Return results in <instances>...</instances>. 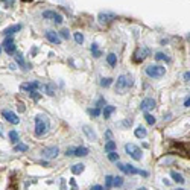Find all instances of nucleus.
<instances>
[{"label": "nucleus", "instance_id": "50", "mask_svg": "<svg viewBox=\"0 0 190 190\" xmlns=\"http://www.w3.org/2000/svg\"><path fill=\"white\" fill-rule=\"evenodd\" d=\"M5 135V132H3V126L0 125V137H3Z\"/></svg>", "mask_w": 190, "mask_h": 190}, {"label": "nucleus", "instance_id": "5", "mask_svg": "<svg viewBox=\"0 0 190 190\" xmlns=\"http://www.w3.org/2000/svg\"><path fill=\"white\" fill-rule=\"evenodd\" d=\"M58 154H59V149H58V146H49V148H44V149L41 151V155H43V158H46V160H52V158H56V157H58Z\"/></svg>", "mask_w": 190, "mask_h": 190}, {"label": "nucleus", "instance_id": "32", "mask_svg": "<svg viewBox=\"0 0 190 190\" xmlns=\"http://www.w3.org/2000/svg\"><path fill=\"white\" fill-rule=\"evenodd\" d=\"M154 58H155L157 61H169V58H167L166 53H163V52H157V53L154 55Z\"/></svg>", "mask_w": 190, "mask_h": 190}, {"label": "nucleus", "instance_id": "18", "mask_svg": "<svg viewBox=\"0 0 190 190\" xmlns=\"http://www.w3.org/2000/svg\"><path fill=\"white\" fill-rule=\"evenodd\" d=\"M8 137H9V140H11V143H14V145H17V143L20 142V135H18V132H17L15 129H12V131H9V132H8Z\"/></svg>", "mask_w": 190, "mask_h": 190}, {"label": "nucleus", "instance_id": "6", "mask_svg": "<svg viewBox=\"0 0 190 190\" xmlns=\"http://www.w3.org/2000/svg\"><path fill=\"white\" fill-rule=\"evenodd\" d=\"M117 167L123 173H126V175H139V172H140L135 166H132V164H123V163H119V161H117Z\"/></svg>", "mask_w": 190, "mask_h": 190}, {"label": "nucleus", "instance_id": "27", "mask_svg": "<svg viewBox=\"0 0 190 190\" xmlns=\"http://www.w3.org/2000/svg\"><path fill=\"white\" fill-rule=\"evenodd\" d=\"M116 148H117V145H116V142H113V140H108L105 143V152H114Z\"/></svg>", "mask_w": 190, "mask_h": 190}, {"label": "nucleus", "instance_id": "9", "mask_svg": "<svg viewBox=\"0 0 190 190\" xmlns=\"http://www.w3.org/2000/svg\"><path fill=\"white\" fill-rule=\"evenodd\" d=\"M3 49H5V52H6L8 55H14V53L17 52V47H15V44H14L12 37H8L3 41Z\"/></svg>", "mask_w": 190, "mask_h": 190}, {"label": "nucleus", "instance_id": "22", "mask_svg": "<svg viewBox=\"0 0 190 190\" xmlns=\"http://www.w3.org/2000/svg\"><path fill=\"white\" fill-rule=\"evenodd\" d=\"M107 63H108L110 67H116V64H117V56H116V53H108V55H107Z\"/></svg>", "mask_w": 190, "mask_h": 190}, {"label": "nucleus", "instance_id": "21", "mask_svg": "<svg viewBox=\"0 0 190 190\" xmlns=\"http://www.w3.org/2000/svg\"><path fill=\"white\" fill-rule=\"evenodd\" d=\"M114 111H116V107H113V105H105V108L102 110V114H104L105 119H110Z\"/></svg>", "mask_w": 190, "mask_h": 190}, {"label": "nucleus", "instance_id": "2", "mask_svg": "<svg viewBox=\"0 0 190 190\" xmlns=\"http://www.w3.org/2000/svg\"><path fill=\"white\" fill-rule=\"evenodd\" d=\"M134 84V78L131 75H120L116 81V91H125L128 88H131Z\"/></svg>", "mask_w": 190, "mask_h": 190}, {"label": "nucleus", "instance_id": "33", "mask_svg": "<svg viewBox=\"0 0 190 190\" xmlns=\"http://www.w3.org/2000/svg\"><path fill=\"white\" fill-rule=\"evenodd\" d=\"M75 41H76V44H82L84 43V35L81 34V32H75Z\"/></svg>", "mask_w": 190, "mask_h": 190}, {"label": "nucleus", "instance_id": "53", "mask_svg": "<svg viewBox=\"0 0 190 190\" xmlns=\"http://www.w3.org/2000/svg\"><path fill=\"white\" fill-rule=\"evenodd\" d=\"M0 53H2V46H0Z\"/></svg>", "mask_w": 190, "mask_h": 190}, {"label": "nucleus", "instance_id": "7", "mask_svg": "<svg viewBox=\"0 0 190 190\" xmlns=\"http://www.w3.org/2000/svg\"><path fill=\"white\" fill-rule=\"evenodd\" d=\"M43 17L47 18V20H53L56 25H61L63 23V15L56 11H44L43 12Z\"/></svg>", "mask_w": 190, "mask_h": 190}, {"label": "nucleus", "instance_id": "45", "mask_svg": "<svg viewBox=\"0 0 190 190\" xmlns=\"http://www.w3.org/2000/svg\"><path fill=\"white\" fill-rule=\"evenodd\" d=\"M70 184H72V190H78V187H76V183H75V180H73V178L70 180Z\"/></svg>", "mask_w": 190, "mask_h": 190}, {"label": "nucleus", "instance_id": "20", "mask_svg": "<svg viewBox=\"0 0 190 190\" xmlns=\"http://www.w3.org/2000/svg\"><path fill=\"white\" fill-rule=\"evenodd\" d=\"M170 177H172V180L175 181V183H178V184H184V178H183V175L181 173H178V172H175V170H172L170 172Z\"/></svg>", "mask_w": 190, "mask_h": 190}, {"label": "nucleus", "instance_id": "47", "mask_svg": "<svg viewBox=\"0 0 190 190\" xmlns=\"http://www.w3.org/2000/svg\"><path fill=\"white\" fill-rule=\"evenodd\" d=\"M18 110H20V111H21V113H23V111H25V105H23V104H21V102H20V104H18Z\"/></svg>", "mask_w": 190, "mask_h": 190}, {"label": "nucleus", "instance_id": "34", "mask_svg": "<svg viewBox=\"0 0 190 190\" xmlns=\"http://www.w3.org/2000/svg\"><path fill=\"white\" fill-rule=\"evenodd\" d=\"M94 105H96L97 108H105V105H107V101H105L104 97H99V99H97V102H96Z\"/></svg>", "mask_w": 190, "mask_h": 190}, {"label": "nucleus", "instance_id": "11", "mask_svg": "<svg viewBox=\"0 0 190 190\" xmlns=\"http://www.w3.org/2000/svg\"><path fill=\"white\" fill-rule=\"evenodd\" d=\"M97 20H99V23H102V25H108V23H111L113 20H116V14H113V12H101L99 17H97Z\"/></svg>", "mask_w": 190, "mask_h": 190}, {"label": "nucleus", "instance_id": "23", "mask_svg": "<svg viewBox=\"0 0 190 190\" xmlns=\"http://www.w3.org/2000/svg\"><path fill=\"white\" fill-rule=\"evenodd\" d=\"M15 61H17V64H18L21 69L28 70V64L25 63V59H23V55H21V53H17V55H15Z\"/></svg>", "mask_w": 190, "mask_h": 190}, {"label": "nucleus", "instance_id": "46", "mask_svg": "<svg viewBox=\"0 0 190 190\" xmlns=\"http://www.w3.org/2000/svg\"><path fill=\"white\" fill-rule=\"evenodd\" d=\"M139 175H142V177H145V178H146V177H149V173H148L146 170H140V172H139Z\"/></svg>", "mask_w": 190, "mask_h": 190}, {"label": "nucleus", "instance_id": "49", "mask_svg": "<svg viewBox=\"0 0 190 190\" xmlns=\"http://www.w3.org/2000/svg\"><path fill=\"white\" fill-rule=\"evenodd\" d=\"M3 2H5V3H8V5H9V6H11V5H12V3H14V0H3Z\"/></svg>", "mask_w": 190, "mask_h": 190}, {"label": "nucleus", "instance_id": "38", "mask_svg": "<svg viewBox=\"0 0 190 190\" xmlns=\"http://www.w3.org/2000/svg\"><path fill=\"white\" fill-rule=\"evenodd\" d=\"M75 149H76V148H69V149L66 151V155H67V157H72V155H75Z\"/></svg>", "mask_w": 190, "mask_h": 190}, {"label": "nucleus", "instance_id": "4", "mask_svg": "<svg viewBox=\"0 0 190 190\" xmlns=\"http://www.w3.org/2000/svg\"><path fill=\"white\" fill-rule=\"evenodd\" d=\"M125 151H126V154H128L131 158H134L135 161H140V160L143 158L142 149H140L139 146H135L134 143H126V145H125Z\"/></svg>", "mask_w": 190, "mask_h": 190}, {"label": "nucleus", "instance_id": "30", "mask_svg": "<svg viewBox=\"0 0 190 190\" xmlns=\"http://www.w3.org/2000/svg\"><path fill=\"white\" fill-rule=\"evenodd\" d=\"M145 120H146V123L151 125V126L152 125H155V122H157V119H155L151 113H145Z\"/></svg>", "mask_w": 190, "mask_h": 190}, {"label": "nucleus", "instance_id": "40", "mask_svg": "<svg viewBox=\"0 0 190 190\" xmlns=\"http://www.w3.org/2000/svg\"><path fill=\"white\" fill-rule=\"evenodd\" d=\"M93 56L94 58H99V56H102V52L97 49V50H93Z\"/></svg>", "mask_w": 190, "mask_h": 190}, {"label": "nucleus", "instance_id": "41", "mask_svg": "<svg viewBox=\"0 0 190 190\" xmlns=\"http://www.w3.org/2000/svg\"><path fill=\"white\" fill-rule=\"evenodd\" d=\"M122 125H123V126H131V125H132V119H126Z\"/></svg>", "mask_w": 190, "mask_h": 190}, {"label": "nucleus", "instance_id": "35", "mask_svg": "<svg viewBox=\"0 0 190 190\" xmlns=\"http://www.w3.org/2000/svg\"><path fill=\"white\" fill-rule=\"evenodd\" d=\"M59 37L64 38V40H69V38H70V32H69V29H61V31H59Z\"/></svg>", "mask_w": 190, "mask_h": 190}, {"label": "nucleus", "instance_id": "29", "mask_svg": "<svg viewBox=\"0 0 190 190\" xmlns=\"http://www.w3.org/2000/svg\"><path fill=\"white\" fill-rule=\"evenodd\" d=\"M111 84H113V78H102L101 79V87H104V88H108Z\"/></svg>", "mask_w": 190, "mask_h": 190}, {"label": "nucleus", "instance_id": "13", "mask_svg": "<svg viewBox=\"0 0 190 190\" xmlns=\"http://www.w3.org/2000/svg\"><path fill=\"white\" fill-rule=\"evenodd\" d=\"M44 37H46V40H47L49 43H52V44H59V43H61L59 34H56V32H53V31H46V32H44Z\"/></svg>", "mask_w": 190, "mask_h": 190}, {"label": "nucleus", "instance_id": "43", "mask_svg": "<svg viewBox=\"0 0 190 190\" xmlns=\"http://www.w3.org/2000/svg\"><path fill=\"white\" fill-rule=\"evenodd\" d=\"M90 190H105V187H102V186H99V184H96V186H93Z\"/></svg>", "mask_w": 190, "mask_h": 190}, {"label": "nucleus", "instance_id": "42", "mask_svg": "<svg viewBox=\"0 0 190 190\" xmlns=\"http://www.w3.org/2000/svg\"><path fill=\"white\" fill-rule=\"evenodd\" d=\"M31 97H34L35 101H38V99H40V94H38L37 91H32V93H31Z\"/></svg>", "mask_w": 190, "mask_h": 190}, {"label": "nucleus", "instance_id": "17", "mask_svg": "<svg viewBox=\"0 0 190 190\" xmlns=\"http://www.w3.org/2000/svg\"><path fill=\"white\" fill-rule=\"evenodd\" d=\"M134 135L137 137V139H145L146 135H148V131H146V128L145 126H137L135 128V131H134Z\"/></svg>", "mask_w": 190, "mask_h": 190}, {"label": "nucleus", "instance_id": "54", "mask_svg": "<svg viewBox=\"0 0 190 190\" xmlns=\"http://www.w3.org/2000/svg\"><path fill=\"white\" fill-rule=\"evenodd\" d=\"M178 190H184V189H178Z\"/></svg>", "mask_w": 190, "mask_h": 190}, {"label": "nucleus", "instance_id": "19", "mask_svg": "<svg viewBox=\"0 0 190 190\" xmlns=\"http://www.w3.org/2000/svg\"><path fill=\"white\" fill-rule=\"evenodd\" d=\"M84 169H85V166H84L82 163H78V164H73V166L70 167V170H72V173H75V175H81V173L84 172Z\"/></svg>", "mask_w": 190, "mask_h": 190}, {"label": "nucleus", "instance_id": "24", "mask_svg": "<svg viewBox=\"0 0 190 190\" xmlns=\"http://www.w3.org/2000/svg\"><path fill=\"white\" fill-rule=\"evenodd\" d=\"M114 187V177L113 175H107L105 177V190H110Z\"/></svg>", "mask_w": 190, "mask_h": 190}, {"label": "nucleus", "instance_id": "14", "mask_svg": "<svg viewBox=\"0 0 190 190\" xmlns=\"http://www.w3.org/2000/svg\"><path fill=\"white\" fill-rule=\"evenodd\" d=\"M148 49H142V47H139V49H135V52H134V63H142L145 58H146V55H148Z\"/></svg>", "mask_w": 190, "mask_h": 190}, {"label": "nucleus", "instance_id": "3", "mask_svg": "<svg viewBox=\"0 0 190 190\" xmlns=\"http://www.w3.org/2000/svg\"><path fill=\"white\" fill-rule=\"evenodd\" d=\"M145 72L152 79H160V78H163V76L166 75V69L163 66H160V64H151V66H148Z\"/></svg>", "mask_w": 190, "mask_h": 190}, {"label": "nucleus", "instance_id": "48", "mask_svg": "<svg viewBox=\"0 0 190 190\" xmlns=\"http://www.w3.org/2000/svg\"><path fill=\"white\" fill-rule=\"evenodd\" d=\"M61 190H67L66 189V181H64V180L61 181Z\"/></svg>", "mask_w": 190, "mask_h": 190}, {"label": "nucleus", "instance_id": "12", "mask_svg": "<svg viewBox=\"0 0 190 190\" xmlns=\"http://www.w3.org/2000/svg\"><path fill=\"white\" fill-rule=\"evenodd\" d=\"M40 87H41V85H40V82H38V81L25 82V84H21V85H20V88H21V90H25V91H29V93H32V91H37Z\"/></svg>", "mask_w": 190, "mask_h": 190}, {"label": "nucleus", "instance_id": "26", "mask_svg": "<svg viewBox=\"0 0 190 190\" xmlns=\"http://www.w3.org/2000/svg\"><path fill=\"white\" fill-rule=\"evenodd\" d=\"M43 90H44V93L49 94V96H53V94H55V85H53V84H47V85H44Z\"/></svg>", "mask_w": 190, "mask_h": 190}, {"label": "nucleus", "instance_id": "52", "mask_svg": "<svg viewBox=\"0 0 190 190\" xmlns=\"http://www.w3.org/2000/svg\"><path fill=\"white\" fill-rule=\"evenodd\" d=\"M139 190H148V189H146V187H140Z\"/></svg>", "mask_w": 190, "mask_h": 190}, {"label": "nucleus", "instance_id": "37", "mask_svg": "<svg viewBox=\"0 0 190 190\" xmlns=\"http://www.w3.org/2000/svg\"><path fill=\"white\" fill-rule=\"evenodd\" d=\"M123 184V178L122 177H114V187H120Z\"/></svg>", "mask_w": 190, "mask_h": 190}, {"label": "nucleus", "instance_id": "8", "mask_svg": "<svg viewBox=\"0 0 190 190\" xmlns=\"http://www.w3.org/2000/svg\"><path fill=\"white\" fill-rule=\"evenodd\" d=\"M2 116H3L5 120H8V122L12 123V125H18V123H20V117L15 113L9 111V110H3V111H2Z\"/></svg>", "mask_w": 190, "mask_h": 190}, {"label": "nucleus", "instance_id": "28", "mask_svg": "<svg viewBox=\"0 0 190 190\" xmlns=\"http://www.w3.org/2000/svg\"><path fill=\"white\" fill-rule=\"evenodd\" d=\"M28 149H29V146L28 145H23V143H17L14 146V151L15 152H28Z\"/></svg>", "mask_w": 190, "mask_h": 190}, {"label": "nucleus", "instance_id": "31", "mask_svg": "<svg viewBox=\"0 0 190 190\" xmlns=\"http://www.w3.org/2000/svg\"><path fill=\"white\" fill-rule=\"evenodd\" d=\"M101 113H102V110L97 108V107H94V108H88V114H90L91 117H99Z\"/></svg>", "mask_w": 190, "mask_h": 190}, {"label": "nucleus", "instance_id": "15", "mask_svg": "<svg viewBox=\"0 0 190 190\" xmlns=\"http://www.w3.org/2000/svg\"><path fill=\"white\" fill-rule=\"evenodd\" d=\"M82 132L85 134V137L90 140V142H96V139H97V135H96V132L88 126V125H84L82 126Z\"/></svg>", "mask_w": 190, "mask_h": 190}, {"label": "nucleus", "instance_id": "44", "mask_svg": "<svg viewBox=\"0 0 190 190\" xmlns=\"http://www.w3.org/2000/svg\"><path fill=\"white\" fill-rule=\"evenodd\" d=\"M184 107H186V108H190V96L184 101Z\"/></svg>", "mask_w": 190, "mask_h": 190}, {"label": "nucleus", "instance_id": "36", "mask_svg": "<svg viewBox=\"0 0 190 190\" xmlns=\"http://www.w3.org/2000/svg\"><path fill=\"white\" fill-rule=\"evenodd\" d=\"M108 160H110V161H119V154L116 151L108 152Z\"/></svg>", "mask_w": 190, "mask_h": 190}, {"label": "nucleus", "instance_id": "51", "mask_svg": "<svg viewBox=\"0 0 190 190\" xmlns=\"http://www.w3.org/2000/svg\"><path fill=\"white\" fill-rule=\"evenodd\" d=\"M111 135H113V134H111V131H107V137H108L110 140H111Z\"/></svg>", "mask_w": 190, "mask_h": 190}, {"label": "nucleus", "instance_id": "25", "mask_svg": "<svg viewBox=\"0 0 190 190\" xmlns=\"http://www.w3.org/2000/svg\"><path fill=\"white\" fill-rule=\"evenodd\" d=\"M75 155L76 157H87L88 155V149L85 146H79L75 149Z\"/></svg>", "mask_w": 190, "mask_h": 190}, {"label": "nucleus", "instance_id": "16", "mask_svg": "<svg viewBox=\"0 0 190 190\" xmlns=\"http://www.w3.org/2000/svg\"><path fill=\"white\" fill-rule=\"evenodd\" d=\"M21 28H23V25L20 23V25H14V26H9V28H6L5 31H3V35H6V37H11L12 34H15V32H20L21 31Z\"/></svg>", "mask_w": 190, "mask_h": 190}, {"label": "nucleus", "instance_id": "10", "mask_svg": "<svg viewBox=\"0 0 190 190\" xmlns=\"http://www.w3.org/2000/svg\"><path fill=\"white\" fill-rule=\"evenodd\" d=\"M155 107H157V104H155V101H154L152 97H146V99H143L142 104H140V110L145 111V113H149V111L154 110Z\"/></svg>", "mask_w": 190, "mask_h": 190}, {"label": "nucleus", "instance_id": "39", "mask_svg": "<svg viewBox=\"0 0 190 190\" xmlns=\"http://www.w3.org/2000/svg\"><path fill=\"white\" fill-rule=\"evenodd\" d=\"M183 78H184V81H186L187 84H190V72H186V73L183 75Z\"/></svg>", "mask_w": 190, "mask_h": 190}, {"label": "nucleus", "instance_id": "1", "mask_svg": "<svg viewBox=\"0 0 190 190\" xmlns=\"http://www.w3.org/2000/svg\"><path fill=\"white\" fill-rule=\"evenodd\" d=\"M47 131H49V120L46 119L44 114H38L35 117V135L43 137L47 134Z\"/></svg>", "mask_w": 190, "mask_h": 190}]
</instances>
